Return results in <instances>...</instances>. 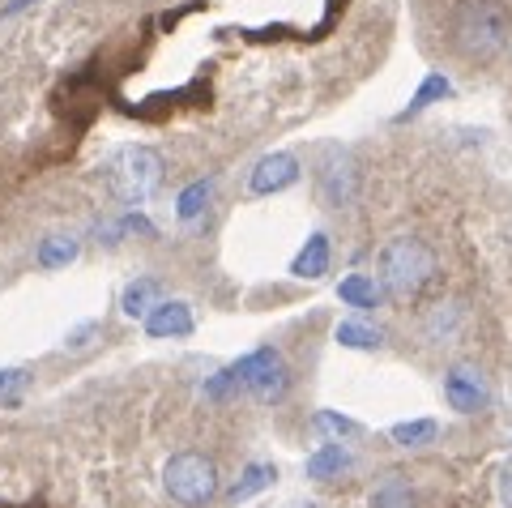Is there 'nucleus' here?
Listing matches in <instances>:
<instances>
[{
    "instance_id": "obj_1",
    "label": "nucleus",
    "mask_w": 512,
    "mask_h": 508,
    "mask_svg": "<svg viewBox=\"0 0 512 508\" xmlns=\"http://www.w3.org/2000/svg\"><path fill=\"white\" fill-rule=\"evenodd\" d=\"M448 43L470 65H491L512 43V13L504 0H457L448 13Z\"/></svg>"
},
{
    "instance_id": "obj_2",
    "label": "nucleus",
    "mask_w": 512,
    "mask_h": 508,
    "mask_svg": "<svg viewBox=\"0 0 512 508\" xmlns=\"http://www.w3.org/2000/svg\"><path fill=\"white\" fill-rule=\"evenodd\" d=\"M436 274H440V257L419 235H397V240H389L376 252V282L393 304L423 299V291L436 282Z\"/></svg>"
},
{
    "instance_id": "obj_3",
    "label": "nucleus",
    "mask_w": 512,
    "mask_h": 508,
    "mask_svg": "<svg viewBox=\"0 0 512 508\" xmlns=\"http://www.w3.org/2000/svg\"><path fill=\"white\" fill-rule=\"evenodd\" d=\"M103 180H107V193L116 201L146 205L154 188L163 184V158H158L150 146H120V150L107 154Z\"/></svg>"
},
{
    "instance_id": "obj_4",
    "label": "nucleus",
    "mask_w": 512,
    "mask_h": 508,
    "mask_svg": "<svg viewBox=\"0 0 512 508\" xmlns=\"http://www.w3.org/2000/svg\"><path fill=\"white\" fill-rule=\"evenodd\" d=\"M163 487L175 504L201 508L218 496V466L205 453H175L163 466Z\"/></svg>"
},
{
    "instance_id": "obj_5",
    "label": "nucleus",
    "mask_w": 512,
    "mask_h": 508,
    "mask_svg": "<svg viewBox=\"0 0 512 508\" xmlns=\"http://www.w3.org/2000/svg\"><path fill=\"white\" fill-rule=\"evenodd\" d=\"M316 193L329 210H346L359 193V167L355 154L346 146H320V163H316Z\"/></svg>"
},
{
    "instance_id": "obj_6",
    "label": "nucleus",
    "mask_w": 512,
    "mask_h": 508,
    "mask_svg": "<svg viewBox=\"0 0 512 508\" xmlns=\"http://www.w3.org/2000/svg\"><path fill=\"white\" fill-rule=\"evenodd\" d=\"M444 402L453 406L457 415H478V410H487V402H491L487 376L478 368H466V363L448 368L444 372Z\"/></svg>"
},
{
    "instance_id": "obj_7",
    "label": "nucleus",
    "mask_w": 512,
    "mask_h": 508,
    "mask_svg": "<svg viewBox=\"0 0 512 508\" xmlns=\"http://www.w3.org/2000/svg\"><path fill=\"white\" fill-rule=\"evenodd\" d=\"M299 180V158L295 154H265L256 158L252 176H248V193L252 197H274L282 188H291Z\"/></svg>"
},
{
    "instance_id": "obj_8",
    "label": "nucleus",
    "mask_w": 512,
    "mask_h": 508,
    "mask_svg": "<svg viewBox=\"0 0 512 508\" xmlns=\"http://www.w3.org/2000/svg\"><path fill=\"white\" fill-rule=\"evenodd\" d=\"M146 333L150 338H184V333H192V308L180 304V299H171V304L158 299L146 316Z\"/></svg>"
},
{
    "instance_id": "obj_9",
    "label": "nucleus",
    "mask_w": 512,
    "mask_h": 508,
    "mask_svg": "<svg viewBox=\"0 0 512 508\" xmlns=\"http://www.w3.org/2000/svg\"><path fill=\"white\" fill-rule=\"evenodd\" d=\"M274 368H282V355L274 351V346H261V351H252V355H244V359H239L235 363V389L239 393H248V398H252V393H256V385H261V380L269 376V372H274Z\"/></svg>"
},
{
    "instance_id": "obj_10",
    "label": "nucleus",
    "mask_w": 512,
    "mask_h": 508,
    "mask_svg": "<svg viewBox=\"0 0 512 508\" xmlns=\"http://www.w3.org/2000/svg\"><path fill=\"white\" fill-rule=\"evenodd\" d=\"M291 274L295 278H325L329 274V235L325 231L308 235V244H303L299 257L291 261Z\"/></svg>"
},
{
    "instance_id": "obj_11",
    "label": "nucleus",
    "mask_w": 512,
    "mask_h": 508,
    "mask_svg": "<svg viewBox=\"0 0 512 508\" xmlns=\"http://www.w3.org/2000/svg\"><path fill=\"white\" fill-rule=\"evenodd\" d=\"M338 299H342L346 308L372 312V308H380L384 291H380V282H376V278H367V274H350V278H342V282H338Z\"/></svg>"
},
{
    "instance_id": "obj_12",
    "label": "nucleus",
    "mask_w": 512,
    "mask_h": 508,
    "mask_svg": "<svg viewBox=\"0 0 512 508\" xmlns=\"http://www.w3.org/2000/svg\"><path fill=\"white\" fill-rule=\"evenodd\" d=\"M346 466H350V449L342 440H329L308 457V479H333V474H342Z\"/></svg>"
},
{
    "instance_id": "obj_13",
    "label": "nucleus",
    "mask_w": 512,
    "mask_h": 508,
    "mask_svg": "<svg viewBox=\"0 0 512 508\" xmlns=\"http://www.w3.org/2000/svg\"><path fill=\"white\" fill-rule=\"evenodd\" d=\"M367 508H419V496H414V487L402 479V474H389V479L372 491Z\"/></svg>"
},
{
    "instance_id": "obj_14",
    "label": "nucleus",
    "mask_w": 512,
    "mask_h": 508,
    "mask_svg": "<svg viewBox=\"0 0 512 508\" xmlns=\"http://www.w3.org/2000/svg\"><path fill=\"white\" fill-rule=\"evenodd\" d=\"M448 94H453V82H448L444 73H427V77H423V86H419V94H414V99H410V107H406V111H402V116H397V120H410V116H419V111H427L431 103H444Z\"/></svg>"
},
{
    "instance_id": "obj_15",
    "label": "nucleus",
    "mask_w": 512,
    "mask_h": 508,
    "mask_svg": "<svg viewBox=\"0 0 512 508\" xmlns=\"http://www.w3.org/2000/svg\"><path fill=\"white\" fill-rule=\"evenodd\" d=\"M154 304H158V278H137V282H128L124 295H120L124 316H150Z\"/></svg>"
},
{
    "instance_id": "obj_16",
    "label": "nucleus",
    "mask_w": 512,
    "mask_h": 508,
    "mask_svg": "<svg viewBox=\"0 0 512 508\" xmlns=\"http://www.w3.org/2000/svg\"><path fill=\"white\" fill-rule=\"evenodd\" d=\"M278 479V470L274 466H265V462H252L244 474H239V479L231 483V491H227V500L231 504H239V500H248V496H256V491H265L269 483Z\"/></svg>"
},
{
    "instance_id": "obj_17",
    "label": "nucleus",
    "mask_w": 512,
    "mask_h": 508,
    "mask_svg": "<svg viewBox=\"0 0 512 508\" xmlns=\"http://www.w3.org/2000/svg\"><path fill=\"white\" fill-rule=\"evenodd\" d=\"M210 197H214V180H197V184H188L184 193H180V201H175V214H180L184 222H192L197 214H205V205H210Z\"/></svg>"
},
{
    "instance_id": "obj_18",
    "label": "nucleus",
    "mask_w": 512,
    "mask_h": 508,
    "mask_svg": "<svg viewBox=\"0 0 512 508\" xmlns=\"http://www.w3.org/2000/svg\"><path fill=\"white\" fill-rule=\"evenodd\" d=\"M77 261V240H64V235H47V240L39 244V265L43 269H60Z\"/></svg>"
},
{
    "instance_id": "obj_19",
    "label": "nucleus",
    "mask_w": 512,
    "mask_h": 508,
    "mask_svg": "<svg viewBox=\"0 0 512 508\" xmlns=\"http://www.w3.org/2000/svg\"><path fill=\"white\" fill-rule=\"evenodd\" d=\"M402 449H423V444H431L436 440V423L431 419H414V423H397L393 432H389Z\"/></svg>"
},
{
    "instance_id": "obj_20",
    "label": "nucleus",
    "mask_w": 512,
    "mask_h": 508,
    "mask_svg": "<svg viewBox=\"0 0 512 508\" xmlns=\"http://www.w3.org/2000/svg\"><path fill=\"white\" fill-rule=\"evenodd\" d=\"M338 342L350 346V351H376V346L384 342V333L372 329V325H355V321H346L338 325Z\"/></svg>"
},
{
    "instance_id": "obj_21",
    "label": "nucleus",
    "mask_w": 512,
    "mask_h": 508,
    "mask_svg": "<svg viewBox=\"0 0 512 508\" xmlns=\"http://www.w3.org/2000/svg\"><path fill=\"white\" fill-rule=\"evenodd\" d=\"M286 385H291V372H286V368H274V372H269L265 380H261V385H256V393H252V398L256 402H282L286 398Z\"/></svg>"
},
{
    "instance_id": "obj_22",
    "label": "nucleus",
    "mask_w": 512,
    "mask_h": 508,
    "mask_svg": "<svg viewBox=\"0 0 512 508\" xmlns=\"http://www.w3.org/2000/svg\"><path fill=\"white\" fill-rule=\"evenodd\" d=\"M457 321H461V308H457V304L436 308V316H431V321H427V333H431V338H436V342H444V338H453Z\"/></svg>"
},
{
    "instance_id": "obj_23",
    "label": "nucleus",
    "mask_w": 512,
    "mask_h": 508,
    "mask_svg": "<svg viewBox=\"0 0 512 508\" xmlns=\"http://www.w3.org/2000/svg\"><path fill=\"white\" fill-rule=\"evenodd\" d=\"M316 427H320V432H329V436H338V440L359 432L355 419H338V415H329V410H320V415H316Z\"/></svg>"
},
{
    "instance_id": "obj_24",
    "label": "nucleus",
    "mask_w": 512,
    "mask_h": 508,
    "mask_svg": "<svg viewBox=\"0 0 512 508\" xmlns=\"http://www.w3.org/2000/svg\"><path fill=\"white\" fill-rule=\"evenodd\" d=\"M94 333H99V325H82V329H73L69 338H64V351H82V346H90Z\"/></svg>"
},
{
    "instance_id": "obj_25",
    "label": "nucleus",
    "mask_w": 512,
    "mask_h": 508,
    "mask_svg": "<svg viewBox=\"0 0 512 508\" xmlns=\"http://www.w3.org/2000/svg\"><path fill=\"white\" fill-rule=\"evenodd\" d=\"M26 385V372H0V398H9V393H18Z\"/></svg>"
},
{
    "instance_id": "obj_26",
    "label": "nucleus",
    "mask_w": 512,
    "mask_h": 508,
    "mask_svg": "<svg viewBox=\"0 0 512 508\" xmlns=\"http://www.w3.org/2000/svg\"><path fill=\"white\" fill-rule=\"evenodd\" d=\"M495 491H500V504L512 508V462L500 470V483H495Z\"/></svg>"
},
{
    "instance_id": "obj_27",
    "label": "nucleus",
    "mask_w": 512,
    "mask_h": 508,
    "mask_svg": "<svg viewBox=\"0 0 512 508\" xmlns=\"http://www.w3.org/2000/svg\"><path fill=\"white\" fill-rule=\"evenodd\" d=\"M30 0H13V5H5V13H18V9H26Z\"/></svg>"
},
{
    "instance_id": "obj_28",
    "label": "nucleus",
    "mask_w": 512,
    "mask_h": 508,
    "mask_svg": "<svg viewBox=\"0 0 512 508\" xmlns=\"http://www.w3.org/2000/svg\"><path fill=\"white\" fill-rule=\"evenodd\" d=\"M291 508H320V504H316V500H295Z\"/></svg>"
}]
</instances>
